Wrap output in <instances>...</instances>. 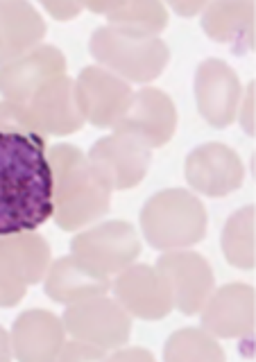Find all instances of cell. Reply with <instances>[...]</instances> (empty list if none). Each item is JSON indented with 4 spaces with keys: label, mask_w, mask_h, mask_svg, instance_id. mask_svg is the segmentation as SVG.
Returning a JSON list of instances; mask_svg holds the SVG:
<instances>
[{
    "label": "cell",
    "mask_w": 256,
    "mask_h": 362,
    "mask_svg": "<svg viewBox=\"0 0 256 362\" xmlns=\"http://www.w3.org/2000/svg\"><path fill=\"white\" fill-rule=\"evenodd\" d=\"M48 143L0 132V235L37 231L52 218Z\"/></svg>",
    "instance_id": "cell-1"
},
{
    "label": "cell",
    "mask_w": 256,
    "mask_h": 362,
    "mask_svg": "<svg viewBox=\"0 0 256 362\" xmlns=\"http://www.w3.org/2000/svg\"><path fill=\"white\" fill-rule=\"evenodd\" d=\"M52 170V220L64 231H77L111 211V190L98 177L80 147L62 143L46 150Z\"/></svg>",
    "instance_id": "cell-2"
},
{
    "label": "cell",
    "mask_w": 256,
    "mask_h": 362,
    "mask_svg": "<svg viewBox=\"0 0 256 362\" xmlns=\"http://www.w3.org/2000/svg\"><path fill=\"white\" fill-rule=\"evenodd\" d=\"M206 209L193 192L184 188H165L154 192L141 209V231L146 243L159 252L188 249L204 240Z\"/></svg>",
    "instance_id": "cell-3"
},
{
    "label": "cell",
    "mask_w": 256,
    "mask_h": 362,
    "mask_svg": "<svg viewBox=\"0 0 256 362\" xmlns=\"http://www.w3.org/2000/svg\"><path fill=\"white\" fill-rule=\"evenodd\" d=\"M88 52L98 66L107 68L125 82H154L170 62L168 43L159 37H134L109 25L98 28L88 39Z\"/></svg>",
    "instance_id": "cell-4"
},
{
    "label": "cell",
    "mask_w": 256,
    "mask_h": 362,
    "mask_svg": "<svg viewBox=\"0 0 256 362\" xmlns=\"http://www.w3.org/2000/svg\"><path fill=\"white\" fill-rule=\"evenodd\" d=\"M71 254L100 274L116 276L141 254V238L129 222L107 220L77 233L71 240Z\"/></svg>",
    "instance_id": "cell-5"
},
{
    "label": "cell",
    "mask_w": 256,
    "mask_h": 362,
    "mask_svg": "<svg viewBox=\"0 0 256 362\" xmlns=\"http://www.w3.org/2000/svg\"><path fill=\"white\" fill-rule=\"evenodd\" d=\"M62 322L71 337L105 349L107 354L127 346L132 337V315L107 294L69 305Z\"/></svg>",
    "instance_id": "cell-6"
},
{
    "label": "cell",
    "mask_w": 256,
    "mask_h": 362,
    "mask_svg": "<svg viewBox=\"0 0 256 362\" xmlns=\"http://www.w3.org/2000/svg\"><path fill=\"white\" fill-rule=\"evenodd\" d=\"M111 129L120 134H129L146 143L150 150L168 145L177 129V109L168 93L161 88L143 86L141 90H132L127 105L118 113Z\"/></svg>",
    "instance_id": "cell-7"
},
{
    "label": "cell",
    "mask_w": 256,
    "mask_h": 362,
    "mask_svg": "<svg viewBox=\"0 0 256 362\" xmlns=\"http://www.w3.org/2000/svg\"><path fill=\"white\" fill-rule=\"evenodd\" d=\"M88 163L93 165L98 177L105 181L111 190H129L136 188L146 179L152 150L129 134L114 132L111 136L98 139L91 152L86 154Z\"/></svg>",
    "instance_id": "cell-8"
},
{
    "label": "cell",
    "mask_w": 256,
    "mask_h": 362,
    "mask_svg": "<svg viewBox=\"0 0 256 362\" xmlns=\"http://www.w3.org/2000/svg\"><path fill=\"white\" fill-rule=\"evenodd\" d=\"M154 267L168 283L175 310H180L186 317L199 315L211 292L216 290L214 269L204 256L195 252H186V249L163 252Z\"/></svg>",
    "instance_id": "cell-9"
},
{
    "label": "cell",
    "mask_w": 256,
    "mask_h": 362,
    "mask_svg": "<svg viewBox=\"0 0 256 362\" xmlns=\"http://www.w3.org/2000/svg\"><path fill=\"white\" fill-rule=\"evenodd\" d=\"M111 290L114 299L136 320L157 322L165 320L175 310L168 283L157 267L146 263H132L118 272L111 281Z\"/></svg>",
    "instance_id": "cell-10"
},
{
    "label": "cell",
    "mask_w": 256,
    "mask_h": 362,
    "mask_svg": "<svg viewBox=\"0 0 256 362\" xmlns=\"http://www.w3.org/2000/svg\"><path fill=\"white\" fill-rule=\"evenodd\" d=\"M195 105L211 127L225 129L236 120L243 86L233 68L222 59H204L195 71Z\"/></svg>",
    "instance_id": "cell-11"
},
{
    "label": "cell",
    "mask_w": 256,
    "mask_h": 362,
    "mask_svg": "<svg viewBox=\"0 0 256 362\" xmlns=\"http://www.w3.org/2000/svg\"><path fill=\"white\" fill-rule=\"evenodd\" d=\"M66 75V57L59 48L41 43L32 52L0 66V95L3 100L28 105L52 79Z\"/></svg>",
    "instance_id": "cell-12"
},
{
    "label": "cell",
    "mask_w": 256,
    "mask_h": 362,
    "mask_svg": "<svg viewBox=\"0 0 256 362\" xmlns=\"http://www.w3.org/2000/svg\"><path fill=\"white\" fill-rule=\"evenodd\" d=\"M186 181L193 190L206 197H225L238 190L245 168L236 150L225 143H204L186 156Z\"/></svg>",
    "instance_id": "cell-13"
},
{
    "label": "cell",
    "mask_w": 256,
    "mask_h": 362,
    "mask_svg": "<svg viewBox=\"0 0 256 362\" xmlns=\"http://www.w3.org/2000/svg\"><path fill=\"white\" fill-rule=\"evenodd\" d=\"M202 328L220 339L250 337L256 324V294L248 283H227L202 305Z\"/></svg>",
    "instance_id": "cell-14"
},
{
    "label": "cell",
    "mask_w": 256,
    "mask_h": 362,
    "mask_svg": "<svg viewBox=\"0 0 256 362\" xmlns=\"http://www.w3.org/2000/svg\"><path fill=\"white\" fill-rule=\"evenodd\" d=\"M75 90L86 122L100 129H107L116 122L118 113L132 95V88L125 79L103 66L82 68V73L75 79Z\"/></svg>",
    "instance_id": "cell-15"
},
{
    "label": "cell",
    "mask_w": 256,
    "mask_h": 362,
    "mask_svg": "<svg viewBox=\"0 0 256 362\" xmlns=\"http://www.w3.org/2000/svg\"><path fill=\"white\" fill-rule=\"evenodd\" d=\"M28 109L32 113L39 134L48 141V136H69L77 134L86 118L77 102L75 79L69 75L52 79L50 84L43 86L39 93L28 102Z\"/></svg>",
    "instance_id": "cell-16"
},
{
    "label": "cell",
    "mask_w": 256,
    "mask_h": 362,
    "mask_svg": "<svg viewBox=\"0 0 256 362\" xmlns=\"http://www.w3.org/2000/svg\"><path fill=\"white\" fill-rule=\"evenodd\" d=\"M66 342L62 317L50 310L32 308L21 313L9 331L12 356L21 362H50L57 360Z\"/></svg>",
    "instance_id": "cell-17"
},
{
    "label": "cell",
    "mask_w": 256,
    "mask_h": 362,
    "mask_svg": "<svg viewBox=\"0 0 256 362\" xmlns=\"http://www.w3.org/2000/svg\"><path fill=\"white\" fill-rule=\"evenodd\" d=\"M43 290L54 303L73 305L107 294L111 290V276L100 274L71 254L50 263L43 276Z\"/></svg>",
    "instance_id": "cell-18"
},
{
    "label": "cell",
    "mask_w": 256,
    "mask_h": 362,
    "mask_svg": "<svg viewBox=\"0 0 256 362\" xmlns=\"http://www.w3.org/2000/svg\"><path fill=\"white\" fill-rule=\"evenodd\" d=\"M46 21L25 0H0V66L39 48Z\"/></svg>",
    "instance_id": "cell-19"
},
{
    "label": "cell",
    "mask_w": 256,
    "mask_h": 362,
    "mask_svg": "<svg viewBox=\"0 0 256 362\" xmlns=\"http://www.w3.org/2000/svg\"><path fill=\"white\" fill-rule=\"evenodd\" d=\"M254 16L256 7L245 0L206 3L202 11V30L211 41L231 45L233 52L245 54L254 45Z\"/></svg>",
    "instance_id": "cell-20"
},
{
    "label": "cell",
    "mask_w": 256,
    "mask_h": 362,
    "mask_svg": "<svg viewBox=\"0 0 256 362\" xmlns=\"http://www.w3.org/2000/svg\"><path fill=\"white\" fill-rule=\"evenodd\" d=\"M109 28L134 37H159L168 28V7L157 0H118L107 14Z\"/></svg>",
    "instance_id": "cell-21"
},
{
    "label": "cell",
    "mask_w": 256,
    "mask_h": 362,
    "mask_svg": "<svg viewBox=\"0 0 256 362\" xmlns=\"http://www.w3.org/2000/svg\"><path fill=\"white\" fill-rule=\"evenodd\" d=\"M0 245L16 260L28 286H37L43 281L52 263V252L46 238L37 235L35 231H23L14 235H0Z\"/></svg>",
    "instance_id": "cell-22"
},
{
    "label": "cell",
    "mask_w": 256,
    "mask_h": 362,
    "mask_svg": "<svg viewBox=\"0 0 256 362\" xmlns=\"http://www.w3.org/2000/svg\"><path fill=\"white\" fill-rule=\"evenodd\" d=\"M254 206H243L229 215L222 229V254L227 263L238 269H254L256 245H254Z\"/></svg>",
    "instance_id": "cell-23"
},
{
    "label": "cell",
    "mask_w": 256,
    "mask_h": 362,
    "mask_svg": "<svg viewBox=\"0 0 256 362\" xmlns=\"http://www.w3.org/2000/svg\"><path fill=\"white\" fill-rule=\"evenodd\" d=\"M225 349L206 328H182L175 331L163 346L168 362H225Z\"/></svg>",
    "instance_id": "cell-24"
},
{
    "label": "cell",
    "mask_w": 256,
    "mask_h": 362,
    "mask_svg": "<svg viewBox=\"0 0 256 362\" xmlns=\"http://www.w3.org/2000/svg\"><path fill=\"white\" fill-rule=\"evenodd\" d=\"M28 288L30 286L16 260L0 245V308H14L25 299Z\"/></svg>",
    "instance_id": "cell-25"
},
{
    "label": "cell",
    "mask_w": 256,
    "mask_h": 362,
    "mask_svg": "<svg viewBox=\"0 0 256 362\" xmlns=\"http://www.w3.org/2000/svg\"><path fill=\"white\" fill-rule=\"evenodd\" d=\"M0 132L28 134V136H35L39 141H46L39 134L35 120H32L28 105H18V102H9V100H0Z\"/></svg>",
    "instance_id": "cell-26"
},
{
    "label": "cell",
    "mask_w": 256,
    "mask_h": 362,
    "mask_svg": "<svg viewBox=\"0 0 256 362\" xmlns=\"http://www.w3.org/2000/svg\"><path fill=\"white\" fill-rule=\"evenodd\" d=\"M109 354L105 349L100 346H93L88 342H82V339H71V342H64L62 351L57 360L62 362H82V360H105Z\"/></svg>",
    "instance_id": "cell-27"
},
{
    "label": "cell",
    "mask_w": 256,
    "mask_h": 362,
    "mask_svg": "<svg viewBox=\"0 0 256 362\" xmlns=\"http://www.w3.org/2000/svg\"><path fill=\"white\" fill-rule=\"evenodd\" d=\"M41 7L46 9L54 21H62V23L73 21L84 11V3H80V0H73V3L71 0H54V3L52 0H46Z\"/></svg>",
    "instance_id": "cell-28"
},
{
    "label": "cell",
    "mask_w": 256,
    "mask_h": 362,
    "mask_svg": "<svg viewBox=\"0 0 256 362\" xmlns=\"http://www.w3.org/2000/svg\"><path fill=\"white\" fill-rule=\"evenodd\" d=\"M254 95H256V84L250 82L248 88L243 90L238 116H236L240 120V127L245 129V134H250V136H254V132H256V124H254Z\"/></svg>",
    "instance_id": "cell-29"
},
{
    "label": "cell",
    "mask_w": 256,
    "mask_h": 362,
    "mask_svg": "<svg viewBox=\"0 0 256 362\" xmlns=\"http://www.w3.org/2000/svg\"><path fill=\"white\" fill-rule=\"evenodd\" d=\"M109 360H122V362H152L154 360V354L148 349H141V346H132V349H125V346H120V349H114V351H109Z\"/></svg>",
    "instance_id": "cell-30"
},
{
    "label": "cell",
    "mask_w": 256,
    "mask_h": 362,
    "mask_svg": "<svg viewBox=\"0 0 256 362\" xmlns=\"http://www.w3.org/2000/svg\"><path fill=\"white\" fill-rule=\"evenodd\" d=\"M173 11H177V14H182V16H186V18H193V16H197V14H202L204 11V7H206V3L204 0H193V3H180V0H173V3L168 5Z\"/></svg>",
    "instance_id": "cell-31"
},
{
    "label": "cell",
    "mask_w": 256,
    "mask_h": 362,
    "mask_svg": "<svg viewBox=\"0 0 256 362\" xmlns=\"http://www.w3.org/2000/svg\"><path fill=\"white\" fill-rule=\"evenodd\" d=\"M118 5V0H105V3H84V9L93 11V14H109L111 9Z\"/></svg>",
    "instance_id": "cell-32"
},
{
    "label": "cell",
    "mask_w": 256,
    "mask_h": 362,
    "mask_svg": "<svg viewBox=\"0 0 256 362\" xmlns=\"http://www.w3.org/2000/svg\"><path fill=\"white\" fill-rule=\"evenodd\" d=\"M12 358V344H9V333L0 326V362H7Z\"/></svg>",
    "instance_id": "cell-33"
}]
</instances>
